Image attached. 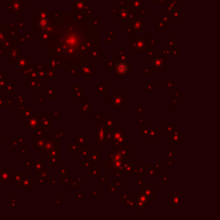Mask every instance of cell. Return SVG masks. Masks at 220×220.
Here are the masks:
<instances>
[{"label": "cell", "mask_w": 220, "mask_h": 220, "mask_svg": "<svg viewBox=\"0 0 220 220\" xmlns=\"http://www.w3.org/2000/svg\"><path fill=\"white\" fill-rule=\"evenodd\" d=\"M49 67H53V68L62 67V63L57 58L49 57Z\"/></svg>", "instance_id": "cell-16"}, {"label": "cell", "mask_w": 220, "mask_h": 220, "mask_svg": "<svg viewBox=\"0 0 220 220\" xmlns=\"http://www.w3.org/2000/svg\"><path fill=\"white\" fill-rule=\"evenodd\" d=\"M60 202H61V198L59 197V196H58L57 197V199L52 202V204H54V205H59L60 204Z\"/></svg>", "instance_id": "cell-49"}, {"label": "cell", "mask_w": 220, "mask_h": 220, "mask_svg": "<svg viewBox=\"0 0 220 220\" xmlns=\"http://www.w3.org/2000/svg\"><path fill=\"white\" fill-rule=\"evenodd\" d=\"M67 72H68V74H69V75H72V76L76 75V74H77V71H76L74 68H71V69H69V71H67Z\"/></svg>", "instance_id": "cell-45"}, {"label": "cell", "mask_w": 220, "mask_h": 220, "mask_svg": "<svg viewBox=\"0 0 220 220\" xmlns=\"http://www.w3.org/2000/svg\"><path fill=\"white\" fill-rule=\"evenodd\" d=\"M16 139H17L18 146H21V148H25V144H26V143H25V139H24V138H22V134H20V133H19V134L17 135Z\"/></svg>", "instance_id": "cell-26"}, {"label": "cell", "mask_w": 220, "mask_h": 220, "mask_svg": "<svg viewBox=\"0 0 220 220\" xmlns=\"http://www.w3.org/2000/svg\"><path fill=\"white\" fill-rule=\"evenodd\" d=\"M26 37L28 40H33V34L32 33H26Z\"/></svg>", "instance_id": "cell-50"}, {"label": "cell", "mask_w": 220, "mask_h": 220, "mask_svg": "<svg viewBox=\"0 0 220 220\" xmlns=\"http://www.w3.org/2000/svg\"><path fill=\"white\" fill-rule=\"evenodd\" d=\"M52 114H53L54 117H56V118H58V119L61 118V112H60L59 110H55V111H53V112H52Z\"/></svg>", "instance_id": "cell-42"}, {"label": "cell", "mask_w": 220, "mask_h": 220, "mask_svg": "<svg viewBox=\"0 0 220 220\" xmlns=\"http://www.w3.org/2000/svg\"><path fill=\"white\" fill-rule=\"evenodd\" d=\"M47 182L50 186L52 185H55L57 183V179L56 178H53V177H49L48 180H47Z\"/></svg>", "instance_id": "cell-38"}, {"label": "cell", "mask_w": 220, "mask_h": 220, "mask_svg": "<svg viewBox=\"0 0 220 220\" xmlns=\"http://www.w3.org/2000/svg\"><path fill=\"white\" fill-rule=\"evenodd\" d=\"M56 72H57V68H53V67L46 68L45 78L46 79H56L57 78Z\"/></svg>", "instance_id": "cell-13"}, {"label": "cell", "mask_w": 220, "mask_h": 220, "mask_svg": "<svg viewBox=\"0 0 220 220\" xmlns=\"http://www.w3.org/2000/svg\"><path fill=\"white\" fill-rule=\"evenodd\" d=\"M26 42V39L23 37H18V44H25Z\"/></svg>", "instance_id": "cell-47"}, {"label": "cell", "mask_w": 220, "mask_h": 220, "mask_svg": "<svg viewBox=\"0 0 220 220\" xmlns=\"http://www.w3.org/2000/svg\"><path fill=\"white\" fill-rule=\"evenodd\" d=\"M14 172L12 169H1L0 170V185L9 186L11 181V175Z\"/></svg>", "instance_id": "cell-4"}, {"label": "cell", "mask_w": 220, "mask_h": 220, "mask_svg": "<svg viewBox=\"0 0 220 220\" xmlns=\"http://www.w3.org/2000/svg\"><path fill=\"white\" fill-rule=\"evenodd\" d=\"M9 34L11 35V36H16L17 35V30L16 29H10L9 31Z\"/></svg>", "instance_id": "cell-46"}, {"label": "cell", "mask_w": 220, "mask_h": 220, "mask_svg": "<svg viewBox=\"0 0 220 220\" xmlns=\"http://www.w3.org/2000/svg\"><path fill=\"white\" fill-rule=\"evenodd\" d=\"M29 173H15L13 172L11 175V181L15 184V185H18L21 180L25 177V176H29Z\"/></svg>", "instance_id": "cell-11"}, {"label": "cell", "mask_w": 220, "mask_h": 220, "mask_svg": "<svg viewBox=\"0 0 220 220\" xmlns=\"http://www.w3.org/2000/svg\"><path fill=\"white\" fill-rule=\"evenodd\" d=\"M17 152H18V154H20L21 155V157H23V158H25L26 157V156L28 155V154H29V150H26L25 148H21V149H17Z\"/></svg>", "instance_id": "cell-28"}, {"label": "cell", "mask_w": 220, "mask_h": 220, "mask_svg": "<svg viewBox=\"0 0 220 220\" xmlns=\"http://www.w3.org/2000/svg\"><path fill=\"white\" fill-rule=\"evenodd\" d=\"M48 162L49 165L54 166V165H60V156H56V157H52L46 160Z\"/></svg>", "instance_id": "cell-22"}, {"label": "cell", "mask_w": 220, "mask_h": 220, "mask_svg": "<svg viewBox=\"0 0 220 220\" xmlns=\"http://www.w3.org/2000/svg\"><path fill=\"white\" fill-rule=\"evenodd\" d=\"M31 165L33 166V171L35 174L39 173L40 171L43 170L45 169V162L42 161V157H38L36 162L31 161Z\"/></svg>", "instance_id": "cell-10"}, {"label": "cell", "mask_w": 220, "mask_h": 220, "mask_svg": "<svg viewBox=\"0 0 220 220\" xmlns=\"http://www.w3.org/2000/svg\"><path fill=\"white\" fill-rule=\"evenodd\" d=\"M65 134V132L64 130H58L57 132L53 134V136L58 138H64Z\"/></svg>", "instance_id": "cell-33"}, {"label": "cell", "mask_w": 220, "mask_h": 220, "mask_svg": "<svg viewBox=\"0 0 220 220\" xmlns=\"http://www.w3.org/2000/svg\"><path fill=\"white\" fill-rule=\"evenodd\" d=\"M34 138H41L42 136H43L45 133V130L41 128V127H37L35 129H34Z\"/></svg>", "instance_id": "cell-23"}, {"label": "cell", "mask_w": 220, "mask_h": 220, "mask_svg": "<svg viewBox=\"0 0 220 220\" xmlns=\"http://www.w3.org/2000/svg\"><path fill=\"white\" fill-rule=\"evenodd\" d=\"M22 55V49L16 45V46L6 55V59L10 61V63L14 64Z\"/></svg>", "instance_id": "cell-7"}, {"label": "cell", "mask_w": 220, "mask_h": 220, "mask_svg": "<svg viewBox=\"0 0 220 220\" xmlns=\"http://www.w3.org/2000/svg\"><path fill=\"white\" fill-rule=\"evenodd\" d=\"M39 127L44 129L45 131L52 130V119L50 118L48 114H41Z\"/></svg>", "instance_id": "cell-6"}, {"label": "cell", "mask_w": 220, "mask_h": 220, "mask_svg": "<svg viewBox=\"0 0 220 220\" xmlns=\"http://www.w3.org/2000/svg\"><path fill=\"white\" fill-rule=\"evenodd\" d=\"M77 139H78V144L79 145L86 144L87 140L85 139V138L84 137V135H82V134H78V135H77Z\"/></svg>", "instance_id": "cell-27"}, {"label": "cell", "mask_w": 220, "mask_h": 220, "mask_svg": "<svg viewBox=\"0 0 220 220\" xmlns=\"http://www.w3.org/2000/svg\"><path fill=\"white\" fill-rule=\"evenodd\" d=\"M46 97L48 99H56L57 98V88L56 87H46Z\"/></svg>", "instance_id": "cell-12"}, {"label": "cell", "mask_w": 220, "mask_h": 220, "mask_svg": "<svg viewBox=\"0 0 220 220\" xmlns=\"http://www.w3.org/2000/svg\"><path fill=\"white\" fill-rule=\"evenodd\" d=\"M17 106H18L19 110L22 112V111L24 109V108L26 107V104H25V102H18V103H17Z\"/></svg>", "instance_id": "cell-43"}, {"label": "cell", "mask_w": 220, "mask_h": 220, "mask_svg": "<svg viewBox=\"0 0 220 220\" xmlns=\"http://www.w3.org/2000/svg\"><path fill=\"white\" fill-rule=\"evenodd\" d=\"M50 133L49 134H46L45 133L43 136H42L41 138H34V150L35 151H40L42 150L43 147H44L45 144H46V139L48 138Z\"/></svg>", "instance_id": "cell-9"}, {"label": "cell", "mask_w": 220, "mask_h": 220, "mask_svg": "<svg viewBox=\"0 0 220 220\" xmlns=\"http://www.w3.org/2000/svg\"><path fill=\"white\" fill-rule=\"evenodd\" d=\"M68 166H63L60 165V174H67Z\"/></svg>", "instance_id": "cell-40"}, {"label": "cell", "mask_w": 220, "mask_h": 220, "mask_svg": "<svg viewBox=\"0 0 220 220\" xmlns=\"http://www.w3.org/2000/svg\"><path fill=\"white\" fill-rule=\"evenodd\" d=\"M29 56H21L14 64L13 66L17 69L19 72H22L29 65Z\"/></svg>", "instance_id": "cell-5"}, {"label": "cell", "mask_w": 220, "mask_h": 220, "mask_svg": "<svg viewBox=\"0 0 220 220\" xmlns=\"http://www.w3.org/2000/svg\"><path fill=\"white\" fill-rule=\"evenodd\" d=\"M5 95H0V111L3 109V107H5Z\"/></svg>", "instance_id": "cell-34"}, {"label": "cell", "mask_w": 220, "mask_h": 220, "mask_svg": "<svg viewBox=\"0 0 220 220\" xmlns=\"http://www.w3.org/2000/svg\"><path fill=\"white\" fill-rule=\"evenodd\" d=\"M10 82V79H3L0 81V91L5 90V88L7 86V84Z\"/></svg>", "instance_id": "cell-30"}, {"label": "cell", "mask_w": 220, "mask_h": 220, "mask_svg": "<svg viewBox=\"0 0 220 220\" xmlns=\"http://www.w3.org/2000/svg\"><path fill=\"white\" fill-rule=\"evenodd\" d=\"M46 180L43 179V178H41V177H38V180H37V184L40 185V186H43L46 184Z\"/></svg>", "instance_id": "cell-41"}, {"label": "cell", "mask_w": 220, "mask_h": 220, "mask_svg": "<svg viewBox=\"0 0 220 220\" xmlns=\"http://www.w3.org/2000/svg\"><path fill=\"white\" fill-rule=\"evenodd\" d=\"M34 187V178L30 176H25L21 182L17 185L18 189H22V188H29L32 189Z\"/></svg>", "instance_id": "cell-8"}, {"label": "cell", "mask_w": 220, "mask_h": 220, "mask_svg": "<svg viewBox=\"0 0 220 220\" xmlns=\"http://www.w3.org/2000/svg\"><path fill=\"white\" fill-rule=\"evenodd\" d=\"M127 69H128V66L126 65V64H124V63H121V64H119L117 66H116V72L118 73V74H120V75H123V74H125L127 72Z\"/></svg>", "instance_id": "cell-19"}, {"label": "cell", "mask_w": 220, "mask_h": 220, "mask_svg": "<svg viewBox=\"0 0 220 220\" xmlns=\"http://www.w3.org/2000/svg\"><path fill=\"white\" fill-rule=\"evenodd\" d=\"M44 68H46V65H45L44 63H42V64H38V65H36V67H35V69H36L37 71H41V70H43Z\"/></svg>", "instance_id": "cell-44"}, {"label": "cell", "mask_w": 220, "mask_h": 220, "mask_svg": "<svg viewBox=\"0 0 220 220\" xmlns=\"http://www.w3.org/2000/svg\"><path fill=\"white\" fill-rule=\"evenodd\" d=\"M6 79V72H0V81Z\"/></svg>", "instance_id": "cell-48"}, {"label": "cell", "mask_w": 220, "mask_h": 220, "mask_svg": "<svg viewBox=\"0 0 220 220\" xmlns=\"http://www.w3.org/2000/svg\"><path fill=\"white\" fill-rule=\"evenodd\" d=\"M46 72V68H44L43 70H41V71H37V77L41 79L45 78Z\"/></svg>", "instance_id": "cell-35"}, {"label": "cell", "mask_w": 220, "mask_h": 220, "mask_svg": "<svg viewBox=\"0 0 220 220\" xmlns=\"http://www.w3.org/2000/svg\"><path fill=\"white\" fill-rule=\"evenodd\" d=\"M56 156H60V144L56 146L55 148H53L52 151H50L45 157V162H46V160L52 157H56Z\"/></svg>", "instance_id": "cell-14"}, {"label": "cell", "mask_w": 220, "mask_h": 220, "mask_svg": "<svg viewBox=\"0 0 220 220\" xmlns=\"http://www.w3.org/2000/svg\"><path fill=\"white\" fill-rule=\"evenodd\" d=\"M40 117L41 114H31L29 117L26 118L25 121V129L34 130L40 126Z\"/></svg>", "instance_id": "cell-3"}, {"label": "cell", "mask_w": 220, "mask_h": 220, "mask_svg": "<svg viewBox=\"0 0 220 220\" xmlns=\"http://www.w3.org/2000/svg\"><path fill=\"white\" fill-rule=\"evenodd\" d=\"M29 190H30L29 188H25V192H26L27 193H29Z\"/></svg>", "instance_id": "cell-53"}, {"label": "cell", "mask_w": 220, "mask_h": 220, "mask_svg": "<svg viewBox=\"0 0 220 220\" xmlns=\"http://www.w3.org/2000/svg\"><path fill=\"white\" fill-rule=\"evenodd\" d=\"M77 199H78V200H84V195H83L82 193H78V194L77 195Z\"/></svg>", "instance_id": "cell-51"}, {"label": "cell", "mask_w": 220, "mask_h": 220, "mask_svg": "<svg viewBox=\"0 0 220 220\" xmlns=\"http://www.w3.org/2000/svg\"><path fill=\"white\" fill-rule=\"evenodd\" d=\"M60 183L61 185H69L72 183V178L68 176L67 174H61L60 177Z\"/></svg>", "instance_id": "cell-20"}, {"label": "cell", "mask_w": 220, "mask_h": 220, "mask_svg": "<svg viewBox=\"0 0 220 220\" xmlns=\"http://www.w3.org/2000/svg\"><path fill=\"white\" fill-rule=\"evenodd\" d=\"M2 145V134L0 133V146Z\"/></svg>", "instance_id": "cell-52"}, {"label": "cell", "mask_w": 220, "mask_h": 220, "mask_svg": "<svg viewBox=\"0 0 220 220\" xmlns=\"http://www.w3.org/2000/svg\"><path fill=\"white\" fill-rule=\"evenodd\" d=\"M11 146L13 147V149H14V150L17 151V149H18V143H17V139H16V138H14V139L12 140V142H11Z\"/></svg>", "instance_id": "cell-37"}, {"label": "cell", "mask_w": 220, "mask_h": 220, "mask_svg": "<svg viewBox=\"0 0 220 220\" xmlns=\"http://www.w3.org/2000/svg\"><path fill=\"white\" fill-rule=\"evenodd\" d=\"M33 109H34V108H33L32 106H28V107L26 106V107L24 108V109L22 111V118L26 119V118L29 117V116L32 114Z\"/></svg>", "instance_id": "cell-21"}, {"label": "cell", "mask_w": 220, "mask_h": 220, "mask_svg": "<svg viewBox=\"0 0 220 220\" xmlns=\"http://www.w3.org/2000/svg\"><path fill=\"white\" fill-rule=\"evenodd\" d=\"M14 106V102L12 100L10 99H6L5 98V107H13Z\"/></svg>", "instance_id": "cell-39"}, {"label": "cell", "mask_w": 220, "mask_h": 220, "mask_svg": "<svg viewBox=\"0 0 220 220\" xmlns=\"http://www.w3.org/2000/svg\"><path fill=\"white\" fill-rule=\"evenodd\" d=\"M25 86L29 87L31 91H37L41 90L42 88H45V84L42 83V79L39 78H32L29 76H26L25 78Z\"/></svg>", "instance_id": "cell-2"}, {"label": "cell", "mask_w": 220, "mask_h": 220, "mask_svg": "<svg viewBox=\"0 0 220 220\" xmlns=\"http://www.w3.org/2000/svg\"><path fill=\"white\" fill-rule=\"evenodd\" d=\"M69 153L75 154V153H80V146L78 143L75 142H70L69 144Z\"/></svg>", "instance_id": "cell-15"}, {"label": "cell", "mask_w": 220, "mask_h": 220, "mask_svg": "<svg viewBox=\"0 0 220 220\" xmlns=\"http://www.w3.org/2000/svg\"><path fill=\"white\" fill-rule=\"evenodd\" d=\"M36 71V69L35 68V66H34V65L33 64H31V63H29V65L21 72L23 76H29V75H31L34 72H35Z\"/></svg>", "instance_id": "cell-18"}, {"label": "cell", "mask_w": 220, "mask_h": 220, "mask_svg": "<svg viewBox=\"0 0 220 220\" xmlns=\"http://www.w3.org/2000/svg\"><path fill=\"white\" fill-rule=\"evenodd\" d=\"M37 176L41 177V178H43V179H45L47 181V180L49 178V170H46V169H44L43 170H42L39 173H37Z\"/></svg>", "instance_id": "cell-25"}, {"label": "cell", "mask_w": 220, "mask_h": 220, "mask_svg": "<svg viewBox=\"0 0 220 220\" xmlns=\"http://www.w3.org/2000/svg\"><path fill=\"white\" fill-rule=\"evenodd\" d=\"M84 97V89L79 88L77 90L73 91V98H83Z\"/></svg>", "instance_id": "cell-24"}, {"label": "cell", "mask_w": 220, "mask_h": 220, "mask_svg": "<svg viewBox=\"0 0 220 220\" xmlns=\"http://www.w3.org/2000/svg\"><path fill=\"white\" fill-rule=\"evenodd\" d=\"M10 208H16L17 207V197H12L10 199Z\"/></svg>", "instance_id": "cell-31"}, {"label": "cell", "mask_w": 220, "mask_h": 220, "mask_svg": "<svg viewBox=\"0 0 220 220\" xmlns=\"http://www.w3.org/2000/svg\"><path fill=\"white\" fill-rule=\"evenodd\" d=\"M18 89V84H11L10 82L7 84L5 91L6 95H14V92Z\"/></svg>", "instance_id": "cell-17"}, {"label": "cell", "mask_w": 220, "mask_h": 220, "mask_svg": "<svg viewBox=\"0 0 220 220\" xmlns=\"http://www.w3.org/2000/svg\"><path fill=\"white\" fill-rule=\"evenodd\" d=\"M46 95H37V101L39 102V103H44L45 101H46Z\"/></svg>", "instance_id": "cell-36"}, {"label": "cell", "mask_w": 220, "mask_h": 220, "mask_svg": "<svg viewBox=\"0 0 220 220\" xmlns=\"http://www.w3.org/2000/svg\"><path fill=\"white\" fill-rule=\"evenodd\" d=\"M60 144V138H58L56 137L53 136V134H51L49 135L48 138L46 139V144H45L44 147L40 150V151H37L38 154H41L42 155V157H45L46 155L50 151H52L53 148H55L56 146L59 145Z\"/></svg>", "instance_id": "cell-1"}, {"label": "cell", "mask_w": 220, "mask_h": 220, "mask_svg": "<svg viewBox=\"0 0 220 220\" xmlns=\"http://www.w3.org/2000/svg\"><path fill=\"white\" fill-rule=\"evenodd\" d=\"M21 163H22V165H23L25 167L26 170H29L30 168V165H31V160H30L29 157H25V160L22 161Z\"/></svg>", "instance_id": "cell-29"}, {"label": "cell", "mask_w": 220, "mask_h": 220, "mask_svg": "<svg viewBox=\"0 0 220 220\" xmlns=\"http://www.w3.org/2000/svg\"><path fill=\"white\" fill-rule=\"evenodd\" d=\"M13 97H14V99H17L18 102H25V101H26V95H13Z\"/></svg>", "instance_id": "cell-32"}]
</instances>
